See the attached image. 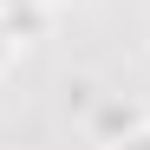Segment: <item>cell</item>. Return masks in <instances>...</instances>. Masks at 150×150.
I'll return each mask as SVG.
<instances>
[{
  "label": "cell",
  "instance_id": "cell-1",
  "mask_svg": "<svg viewBox=\"0 0 150 150\" xmlns=\"http://www.w3.org/2000/svg\"><path fill=\"white\" fill-rule=\"evenodd\" d=\"M124 150H150V131H137V137H124Z\"/></svg>",
  "mask_w": 150,
  "mask_h": 150
}]
</instances>
